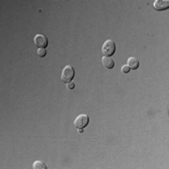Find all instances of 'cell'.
<instances>
[{"mask_svg": "<svg viewBox=\"0 0 169 169\" xmlns=\"http://www.w3.org/2000/svg\"><path fill=\"white\" fill-rule=\"evenodd\" d=\"M74 77V69L72 66L70 65H67L66 67H64V69L62 70L61 72V79L64 83L68 84L70 82H71V80Z\"/></svg>", "mask_w": 169, "mask_h": 169, "instance_id": "cell-1", "label": "cell"}, {"mask_svg": "<svg viewBox=\"0 0 169 169\" xmlns=\"http://www.w3.org/2000/svg\"><path fill=\"white\" fill-rule=\"evenodd\" d=\"M102 52L104 55V56H111L115 52V44L111 40H107L102 48Z\"/></svg>", "mask_w": 169, "mask_h": 169, "instance_id": "cell-2", "label": "cell"}, {"mask_svg": "<svg viewBox=\"0 0 169 169\" xmlns=\"http://www.w3.org/2000/svg\"><path fill=\"white\" fill-rule=\"evenodd\" d=\"M88 122H89V118H88L87 115L81 114L74 119L73 124L77 129H84L85 127L87 126Z\"/></svg>", "mask_w": 169, "mask_h": 169, "instance_id": "cell-3", "label": "cell"}, {"mask_svg": "<svg viewBox=\"0 0 169 169\" xmlns=\"http://www.w3.org/2000/svg\"><path fill=\"white\" fill-rule=\"evenodd\" d=\"M34 42L39 48H45L48 46V39L42 34H38L34 38Z\"/></svg>", "mask_w": 169, "mask_h": 169, "instance_id": "cell-4", "label": "cell"}, {"mask_svg": "<svg viewBox=\"0 0 169 169\" xmlns=\"http://www.w3.org/2000/svg\"><path fill=\"white\" fill-rule=\"evenodd\" d=\"M153 7L157 10H166L169 8L168 0H156L153 3Z\"/></svg>", "mask_w": 169, "mask_h": 169, "instance_id": "cell-5", "label": "cell"}, {"mask_svg": "<svg viewBox=\"0 0 169 169\" xmlns=\"http://www.w3.org/2000/svg\"><path fill=\"white\" fill-rule=\"evenodd\" d=\"M102 61H103L104 66L106 69H113L115 67V61H114V59H113L112 57H110V56H104Z\"/></svg>", "mask_w": 169, "mask_h": 169, "instance_id": "cell-6", "label": "cell"}, {"mask_svg": "<svg viewBox=\"0 0 169 169\" xmlns=\"http://www.w3.org/2000/svg\"><path fill=\"white\" fill-rule=\"evenodd\" d=\"M127 63H128L127 65L130 67L131 70H136L139 67V60L135 57H132V56L128 58Z\"/></svg>", "mask_w": 169, "mask_h": 169, "instance_id": "cell-7", "label": "cell"}, {"mask_svg": "<svg viewBox=\"0 0 169 169\" xmlns=\"http://www.w3.org/2000/svg\"><path fill=\"white\" fill-rule=\"evenodd\" d=\"M33 168L34 169H46L47 166H45L44 163L41 162V161H36L34 164H33Z\"/></svg>", "mask_w": 169, "mask_h": 169, "instance_id": "cell-8", "label": "cell"}, {"mask_svg": "<svg viewBox=\"0 0 169 169\" xmlns=\"http://www.w3.org/2000/svg\"><path fill=\"white\" fill-rule=\"evenodd\" d=\"M37 54L39 56L43 57V56H46V49L45 48H39L38 51H37Z\"/></svg>", "mask_w": 169, "mask_h": 169, "instance_id": "cell-9", "label": "cell"}, {"mask_svg": "<svg viewBox=\"0 0 169 169\" xmlns=\"http://www.w3.org/2000/svg\"><path fill=\"white\" fill-rule=\"evenodd\" d=\"M130 70H131V69H130V67L128 65H124L121 68V71L124 72V73H128V72H130Z\"/></svg>", "mask_w": 169, "mask_h": 169, "instance_id": "cell-10", "label": "cell"}, {"mask_svg": "<svg viewBox=\"0 0 169 169\" xmlns=\"http://www.w3.org/2000/svg\"><path fill=\"white\" fill-rule=\"evenodd\" d=\"M67 87H68L69 89H73V88L75 87V84H74L73 82H70V83L67 84Z\"/></svg>", "mask_w": 169, "mask_h": 169, "instance_id": "cell-11", "label": "cell"}, {"mask_svg": "<svg viewBox=\"0 0 169 169\" xmlns=\"http://www.w3.org/2000/svg\"><path fill=\"white\" fill-rule=\"evenodd\" d=\"M78 130H79V131H78V132H80V133H82V132H84V130H83V129H78Z\"/></svg>", "mask_w": 169, "mask_h": 169, "instance_id": "cell-12", "label": "cell"}]
</instances>
